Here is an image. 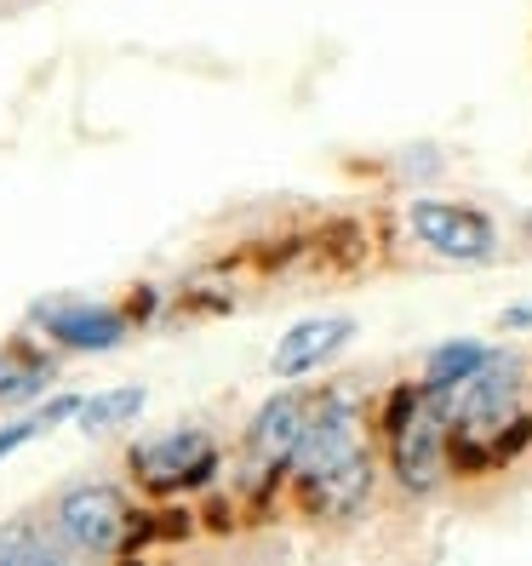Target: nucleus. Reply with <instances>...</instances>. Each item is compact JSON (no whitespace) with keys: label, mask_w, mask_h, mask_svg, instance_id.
Here are the masks:
<instances>
[{"label":"nucleus","mask_w":532,"mask_h":566,"mask_svg":"<svg viewBox=\"0 0 532 566\" xmlns=\"http://www.w3.org/2000/svg\"><path fill=\"white\" fill-rule=\"evenodd\" d=\"M355 458H367L361 407H355V395L332 389V395H321V401L310 407V429H304V441H298L292 475H298V486H304V492H315L326 475H338L344 463H355Z\"/></svg>","instance_id":"nucleus-4"},{"label":"nucleus","mask_w":532,"mask_h":566,"mask_svg":"<svg viewBox=\"0 0 532 566\" xmlns=\"http://www.w3.org/2000/svg\"><path fill=\"white\" fill-rule=\"evenodd\" d=\"M407 223H413V235L447 263H487L498 252V229L458 201H429V195H418V201H407Z\"/></svg>","instance_id":"nucleus-7"},{"label":"nucleus","mask_w":532,"mask_h":566,"mask_svg":"<svg viewBox=\"0 0 532 566\" xmlns=\"http://www.w3.org/2000/svg\"><path fill=\"white\" fill-rule=\"evenodd\" d=\"M52 384V360L23 355V349H0V407H18L29 395H41Z\"/></svg>","instance_id":"nucleus-13"},{"label":"nucleus","mask_w":532,"mask_h":566,"mask_svg":"<svg viewBox=\"0 0 532 566\" xmlns=\"http://www.w3.org/2000/svg\"><path fill=\"white\" fill-rule=\"evenodd\" d=\"M355 338V321L350 315H315V321H298L286 338L275 344V355H270V373L275 378H310V373H321V366L338 355L344 344Z\"/></svg>","instance_id":"nucleus-9"},{"label":"nucleus","mask_w":532,"mask_h":566,"mask_svg":"<svg viewBox=\"0 0 532 566\" xmlns=\"http://www.w3.org/2000/svg\"><path fill=\"white\" fill-rule=\"evenodd\" d=\"M35 326L63 349H86V355H109L126 344V315L109 304H86V297H58V304L35 310Z\"/></svg>","instance_id":"nucleus-8"},{"label":"nucleus","mask_w":532,"mask_h":566,"mask_svg":"<svg viewBox=\"0 0 532 566\" xmlns=\"http://www.w3.org/2000/svg\"><path fill=\"white\" fill-rule=\"evenodd\" d=\"M447 401L429 395L424 384L418 389H401L389 401V463H395V481L407 492H436L441 475H447Z\"/></svg>","instance_id":"nucleus-1"},{"label":"nucleus","mask_w":532,"mask_h":566,"mask_svg":"<svg viewBox=\"0 0 532 566\" xmlns=\"http://www.w3.org/2000/svg\"><path fill=\"white\" fill-rule=\"evenodd\" d=\"M58 555H63V538H58V532L46 538V526H35V521L0 526V566H52Z\"/></svg>","instance_id":"nucleus-12"},{"label":"nucleus","mask_w":532,"mask_h":566,"mask_svg":"<svg viewBox=\"0 0 532 566\" xmlns=\"http://www.w3.org/2000/svg\"><path fill=\"white\" fill-rule=\"evenodd\" d=\"M487 344H476V338H452V344H436L429 349V360H424V389L429 395H452L463 378H476L481 366H487Z\"/></svg>","instance_id":"nucleus-11"},{"label":"nucleus","mask_w":532,"mask_h":566,"mask_svg":"<svg viewBox=\"0 0 532 566\" xmlns=\"http://www.w3.org/2000/svg\"><path fill=\"white\" fill-rule=\"evenodd\" d=\"M521 360L515 355H487V366L476 378H463L452 395H441L447 401V418H452V429L463 441H504V429H515L521 418H515V407H521Z\"/></svg>","instance_id":"nucleus-3"},{"label":"nucleus","mask_w":532,"mask_h":566,"mask_svg":"<svg viewBox=\"0 0 532 566\" xmlns=\"http://www.w3.org/2000/svg\"><path fill=\"white\" fill-rule=\"evenodd\" d=\"M52 532L63 538V549L75 555H121L138 544V521H132V504L109 486V481H81L58 497L52 510Z\"/></svg>","instance_id":"nucleus-2"},{"label":"nucleus","mask_w":532,"mask_h":566,"mask_svg":"<svg viewBox=\"0 0 532 566\" xmlns=\"http://www.w3.org/2000/svg\"><path fill=\"white\" fill-rule=\"evenodd\" d=\"M126 463L155 497H173V492H189V486H207L218 475V447L201 429H173V436L138 441Z\"/></svg>","instance_id":"nucleus-6"},{"label":"nucleus","mask_w":532,"mask_h":566,"mask_svg":"<svg viewBox=\"0 0 532 566\" xmlns=\"http://www.w3.org/2000/svg\"><path fill=\"white\" fill-rule=\"evenodd\" d=\"M149 407V389L144 384H121V389H97L81 401L75 412V429L81 436H109V429H126L132 418H138Z\"/></svg>","instance_id":"nucleus-10"},{"label":"nucleus","mask_w":532,"mask_h":566,"mask_svg":"<svg viewBox=\"0 0 532 566\" xmlns=\"http://www.w3.org/2000/svg\"><path fill=\"white\" fill-rule=\"evenodd\" d=\"M304 429H310V401L298 389H281L270 395L252 423H247V452H241V481L252 492H263L281 470H292V458H298V441H304Z\"/></svg>","instance_id":"nucleus-5"}]
</instances>
